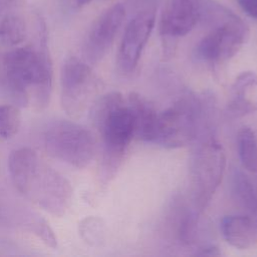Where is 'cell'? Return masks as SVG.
Returning a JSON list of instances; mask_svg holds the SVG:
<instances>
[{"label": "cell", "mask_w": 257, "mask_h": 257, "mask_svg": "<svg viewBox=\"0 0 257 257\" xmlns=\"http://www.w3.org/2000/svg\"><path fill=\"white\" fill-rule=\"evenodd\" d=\"M94 84L90 65L76 56L67 57L60 72V102L65 113L75 117L83 110Z\"/></svg>", "instance_id": "obj_7"}, {"label": "cell", "mask_w": 257, "mask_h": 257, "mask_svg": "<svg viewBox=\"0 0 257 257\" xmlns=\"http://www.w3.org/2000/svg\"><path fill=\"white\" fill-rule=\"evenodd\" d=\"M147 6H154L156 7V3L158 2V0H145Z\"/></svg>", "instance_id": "obj_22"}, {"label": "cell", "mask_w": 257, "mask_h": 257, "mask_svg": "<svg viewBox=\"0 0 257 257\" xmlns=\"http://www.w3.org/2000/svg\"><path fill=\"white\" fill-rule=\"evenodd\" d=\"M156 22V7L146 6L127 23L117 51L119 70L130 73L135 70Z\"/></svg>", "instance_id": "obj_8"}, {"label": "cell", "mask_w": 257, "mask_h": 257, "mask_svg": "<svg viewBox=\"0 0 257 257\" xmlns=\"http://www.w3.org/2000/svg\"><path fill=\"white\" fill-rule=\"evenodd\" d=\"M53 83L52 61L47 47L44 22L38 19L37 46L16 47L3 57L2 87L17 106H26L33 97L38 108L49 103Z\"/></svg>", "instance_id": "obj_1"}, {"label": "cell", "mask_w": 257, "mask_h": 257, "mask_svg": "<svg viewBox=\"0 0 257 257\" xmlns=\"http://www.w3.org/2000/svg\"><path fill=\"white\" fill-rule=\"evenodd\" d=\"M135 121V137L139 140L150 143L158 110L144 96L133 92L127 97Z\"/></svg>", "instance_id": "obj_13"}, {"label": "cell", "mask_w": 257, "mask_h": 257, "mask_svg": "<svg viewBox=\"0 0 257 257\" xmlns=\"http://www.w3.org/2000/svg\"><path fill=\"white\" fill-rule=\"evenodd\" d=\"M8 171L15 188L45 212L62 217L72 199L68 180L42 162L35 151L19 148L11 152Z\"/></svg>", "instance_id": "obj_2"}, {"label": "cell", "mask_w": 257, "mask_h": 257, "mask_svg": "<svg viewBox=\"0 0 257 257\" xmlns=\"http://www.w3.org/2000/svg\"><path fill=\"white\" fill-rule=\"evenodd\" d=\"M90 1H91V0H70L72 6L77 7V8H78V7H82V6L86 5V4H88Z\"/></svg>", "instance_id": "obj_21"}, {"label": "cell", "mask_w": 257, "mask_h": 257, "mask_svg": "<svg viewBox=\"0 0 257 257\" xmlns=\"http://www.w3.org/2000/svg\"><path fill=\"white\" fill-rule=\"evenodd\" d=\"M195 255H197V256H210V257L220 256L221 251L215 245H206V246L200 248L198 251H196Z\"/></svg>", "instance_id": "obj_20"}, {"label": "cell", "mask_w": 257, "mask_h": 257, "mask_svg": "<svg viewBox=\"0 0 257 257\" xmlns=\"http://www.w3.org/2000/svg\"><path fill=\"white\" fill-rule=\"evenodd\" d=\"M202 0H170L160 24L164 38L175 39L188 34L200 20Z\"/></svg>", "instance_id": "obj_10"}, {"label": "cell", "mask_w": 257, "mask_h": 257, "mask_svg": "<svg viewBox=\"0 0 257 257\" xmlns=\"http://www.w3.org/2000/svg\"><path fill=\"white\" fill-rule=\"evenodd\" d=\"M27 35L25 21L18 15L9 14L0 20V42L5 46H17Z\"/></svg>", "instance_id": "obj_16"}, {"label": "cell", "mask_w": 257, "mask_h": 257, "mask_svg": "<svg viewBox=\"0 0 257 257\" xmlns=\"http://www.w3.org/2000/svg\"><path fill=\"white\" fill-rule=\"evenodd\" d=\"M220 229L226 242L236 249H248L257 240L255 224L246 214L225 216L221 220Z\"/></svg>", "instance_id": "obj_12"}, {"label": "cell", "mask_w": 257, "mask_h": 257, "mask_svg": "<svg viewBox=\"0 0 257 257\" xmlns=\"http://www.w3.org/2000/svg\"><path fill=\"white\" fill-rule=\"evenodd\" d=\"M230 188L237 205L246 215L253 218L257 211V191L248 176L240 169L234 168L230 176Z\"/></svg>", "instance_id": "obj_14"}, {"label": "cell", "mask_w": 257, "mask_h": 257, "mask_svg": "<svg viewBox=\"0 0 257 257\" xmlns=\"http://www.w3.org/2000/svg\"><path fill=\"white\" fill-rule=\"evenodd\" d=\"M125 17V9L117 3L105 9L92 23L82 44V55L88 64L99 62L110 48Z\"/></svg>", "instance_id": "obj_9"}, {"label": "cell", "mask_w": 257, "mask_h": 257, "mask_svg": "<svg viewBox=\"0 0 257 257\" xmlns=\"http://www.w3.org/2000/svg\"><path fill=\"white\" fill-rule=\"evenodd\" d=\"M257 109V73L244 71L240 73L231 89V98L227 112L232 117H240Z\"/></svg>", "instance_id": "obj_11"}, {"label": "cell", "mask_w": 257, "mask_h": 257, "mask_svg": "<svg viewBox=\"0 0 257 257\" xmlns=\"http://www.w3.org/2000/svg\"><path fill=\"white\" fill-rule=\"evenodd\" d=\"M41 139L51 157L77 169L87 167L95 155L96 143L92 133L72 120L49 122Z\"/></svg>", "instance_id": "obj_6"}, {"label": "cell", "mask_w": 257, "mask_h": 257, "mask_svg": "<svg viewBox=\"0 0 257 257\" xmlns=\"http://www.w3.org/2000/svg\"><path fill=\"white\" fill-rule=\"evenodd\" d=\"M199 21L210 29L197 43L194 55L199 61L210 65L233 57L249 34L246 23L215 0H202Z\"/></svg>", "instance_id": "obj_4"}, {"label": "cell", "mask_w": 257, "mask_h": 257, "mask_svg": "<svg viewBox=\"0 0 257 257\" xmlns=\"http://www.w3.org/2000/svg\"><path fill=\"white\" fill-rule=\"evenodd\" d=\"M253 222H254V224H255V226H256V229H257V211H256V213H255V215L253 216Z\"/></svg>", "instance_id": "obj_23"}, {"label": "cell", "mask_w": 257, "mask_h": 257, "mask_svg": "<svg viewBox=\"0 0 257 257\" xmlns=\"http://www.w3.org/2000/svg\"><path fill=\"white\" fill-rule=\"evenodd\" d=\"M90 117L102 141L100 177L106 183L114 177L135 138L134 116L127 99L120 92L112 91L94 102Z\"/></svg>", "instance_id": "obj_3"}, {"label": "cell", "mask_w": 257, "mask_h": 257, "mask_svg": "<svg viewBox=\"0 0 257 257\" xmlns=\"http://www.w3.org/2000/svg\"><path fill=\"white\" fill-rule=\"evenodd\" d=\"M12 0H0V2H11Z\"/></svg>", "instance_id": "obj_24"}, {"label": "cell", "mask_w": 257, "mask_h": 257, "mask_svg": "<svg viewBox=\"0 0 257 257\" xmlns=\"http://www.w3.org/2000/svg\"><path fill=\"white\" fill-rule=\"evenodd\" d=\"M21 124V112L17 105H0V139L8 140L17 134Z\"/></svg>", "instance_id": "obj_17"}, {"label": "cell", "mask_w": 257, "mask_h": 257, "mask_svg": "<svg viewBox=\"0 0 257 257\" xmlns=\"http://www.w3.org/2000/svg\"><path fill=\"white\" fill-rule=\"evenodd\" d=\"M237 150L243 168L248 172L257 173V137L251 127L244 125L239 130Z\"/></svg>", "instance_id": "obj_15"}, {"label": "cell", "mask_w": 257, "mask_h": 257, "mask_svg": "<svg viewBox=\"0 0 257 257\" xmlns=\"http://www.w3.org/2000/svg\"><path fill=\"white\" fill-rule=\"evenodd\" d=\"M34 234L49 248L55 249L57 247V239L54 234V231L50 227V225L44 220H37L32 227Z\"/></svg>", "instance_id": "obj_18"}, {"label": "cell", "mask_w": 257, "mask_h": 257, "mask_svg": "<svg viewBox=\"0 0 257 257\" xmlns=\"http://www.w3.org/2000/svg\"><path fill=\"white\" fill-rule=\"evenodd\" d=\"M237 2L249 17L257 19V0H237Z\"/></svg>", "instance_id": "obj_19"}, {"label": "cell", "mask_w": 257, "mask_h": 257, "mask_svg": "<svg viewBox=\"0 0 257 257\" xmlns=\"http://www.w3.org/2000/svg\"><path fill=\"white\" fill-rule=\"evenodd\" d=\"M195 141L197 143L190 162V183L194 209L201 213L212 200L222 181L226 155L212 128L200 133Z\"/></svg>", "instance_id": "obj_5"}]
</instances>
